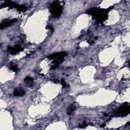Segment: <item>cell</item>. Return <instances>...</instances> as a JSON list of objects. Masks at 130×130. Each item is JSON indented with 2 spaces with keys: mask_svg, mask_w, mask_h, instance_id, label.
I'll return each instance as SVG.
<instances>
[{
  "mask_svg": "<svg viewBox=\"0 0 130 130\" xmlns=\"http://www.w3.org/2000/svg\"><path fill=\"white\" fill-rule=\"evenodd\" d=\"M107 10L105 9H98L92 8L90 9L87 12L90 14L92 15L94 17H95L98 20L102 21L105 19L107 16V12H106Z\"/></svg>",
  "mask_w": 130,
  "mask_h": 130,
  "instance_id": "6da1fadb",
  "label": "cell"
},
{
  "mask_svg": "<svg viewBox=\"0 0 130 130\" xmlns=\"http://www.w3.org/2000/svg\"><path fill=\"white\" fill-rule=\"evenodd\" d=\"M62 10V6L60 5V4L58 2L55 1L51 4L50 11L54 17H59L61 13Z\"/></svg>",
  "mask_w": 130,
  "mask_h": 130,
  "instance_id": "7a4b0ae2",
  "label": "cell"
},
{
  "mask_svg": "<svg viewBox=\"0 0 130 130\" xmlns=\"http://www.w3.org/2000/svg\"><path fill=\"white\" fill-rule=\"evenodd\" d=\"M130 108L128 105H123L118 108L115 113V115L118 116H124L129 113Z\"/></svg>",
  "mask_w": 130,
  "mask_h": 130,
  "instance_id": "3957f363",
  "label": "cell"
},
{
  "mask_svg": "<svg viewBox=\"0 0 130 130\" xmlns=\"http://www.w3.org/2000/svg\"><path fill=\"white\" fill-rule=\"evenodd\" d=\"M67 55L66 52H59V53H55L54 54H51L50 55L48 56L49 59H58V58H63V57Z\"/></svg>",
  "mask_w": 130,
  "mask_h": 130,
  "instance_id": "277c9868",
  "label": "cell"
},
{
  "mask_svg": "<svg viewBox=\"0 0 130 130\" xmlns=\"http://www.w3.org/2000/svg\"><path fill=\"white\" fill-rule=\"evenodd\" d=\"M17 20V19L15 18L11 20H7L5 21H4L1 24V28L3 29L4 28H5L6 27H8L11 24H12L14 22H15Z\"/></svg>",
  "mask_w": 130,
  "mask_h": 130,
  "instance_id": "5b68a950",
  "label": "cell"
},
{
  "mask_svg": "<svg viewBox=\"0 0 130 130\" xmlns=\"http://www.w3.org/2000/svg\"><path fill=\"white\" fill-rule=\"evenodd\" d=\"M8 50L12 53V54H15L17 52H18L21 50V48L19 45H16L14 47L9 46L8 47Z\"/></svg>",
  "mask_w": 130,
  "mask_h": 130,
  "instance_id": "8992f818",
  "label": "cell"
},
{
  "mask_svg": "<svg viewBox=\"0 0 130 130\" xmlns=\"http://www.w3.org/2000/svg\"><path fill=\"white\" fill-rule=\"evenodd\" d=\"M25 92L23 89L18 88V89H16L14 91V95L15 96H23L25 94Z\"/></svg>",
  "mask_w": 130,
  "mask_h": 130,
  "instance_id": "52a82bcc",
  "label": "cell"
},
{
  "mask_svg": "<svg viewBox=\"0 0 130 130\" xmlns=\"http://www.w3.org/2000/svg\"><path fill=\"white\" fill-rule=\"evenodd\" d=\"M33 79L29 77H26L24 79V81H25V82L27 83V84L29 86H31L33 85Z\"/></svg>",
  "mask_w": 130,
  "mask_h": 130,
  "instance_id": "ba28073f",
  "label": "cell"
},
{
  "mask_svg": "<svg viewBox=\"0 0 130 130\" xmlns=\"http://www.w3.org/2000/svg\"><path fill=\"white\" fill-rule=\"evenodd\" d=\"M75 109H76V107H75V106L74 105H71V106L69 107V108H68V111H67V113H68V114H69V115L71 114L72 113V112L75 111Z\"/></svg>",
  "mask_w": 130,
  "mask_h": 130,
  "instance_id": "9c48e42d",
  "label": "cell"
},
{
  "mask_svg": "<svg viewBox=\"0 0 130 130\" xmlns=\"http://www.w3.org/2000/svg\"><path fill=\"white\" fill-rule=\"evenodd\" d=\"M10 70H11L14 72H17L18 71V68L15 65H11V67H10Z\"/></svg>",
  "mask_w": 130,
  "mask_h": 130,
  "instance_id": "30bf717a",
  "label": "cell"
},
{
  "mask_svg": "<svg viewBox=\"0 0 130 130\" xmlns=\"http://www.w3.org/2000/svg\"><path fill=\"white\" fill-rule=\"evenodd\" d=\"M61 83H62V85H63V87H66V83H65V82H64V81L63 80H62L61 81Z\"/></svg>",
  "mask_w": 130,
  "mask_h": 130,
  "instance_id": "8fae6325",
  "label": "cell"
}]
</instances>
